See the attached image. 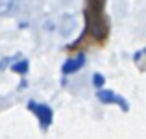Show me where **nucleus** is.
<instances>
[{"label": "nucleus", "mask_w": 146, "mask_h": 139, "mask_svg": "<svg viewBox=\"0 0 146 139\" xmlns=\"http://www.w3.org/2000/svg\"><path fill=\"white\" fill-rule=\"evenodd\" d=\"M85 65V56H83V52H78L74 54V56H70L67 61L63 63V74H72V72L80 71V69Z\"/></svg>", "instance_id": "20e7f679"}, {"label": "nucleus", "mask_w": 146, "mask_h": 139, "mask_svg": "<svg viewBox=\"0 0 146 139\" xmlns=\"http://www.w3.org/2000/svg\"><path fill=\"white\" fill-rule=\"evenodd\" d=\"M93 82H94V86H96V87H102L104 86V76L102 74H94L93 76Z\"/></svg>", "instance_id": "423d86ee"}, {"label": "nucleus", "mask_w": 146, "mask_h": 139, "mask_svg": "<svg viewBox=\"0 0 146 139\" xmlns=\"http://www.w3.org/2000/svg\"><path fill=\"white\" fill-rule=\"evenodd\" d=\"M28 110L37 117V121H39V124H41L43 130H46L48 126L52 124L54 113H52V110H50V106H46V104H39V102H35V100H30L28 102Z\"/></svg>", "instance_id": "f03ea898"}, {"label": "nucleus", "mask_w": 146, "mask_h": 139, "mask_svg": "<svg viewBox=\"0 0 146 139\" xmlns=\"http://www.w3.org/2000/svg\"><path fill=\"white\" fill-rule=\"evenodd\" d=\"M96 96H98L100 102H104V104H115V106H118L122 111H128V110H129L128 102H126V100L122 98L120 95H117V93H113V91H109V89H102V91H98V93H96Z\"/></svg>", "instance_id": "7ed1b4c3"}, {"label": "nucleus", "mask_w": 146, "mask_h": 139, "mask_svg": "<svg viewBox=\"0 0 146 139\" xmlns=\"http://www.w3.org/2000/svg\"><path fill=\"white\" fill-rule=\"evenodd\" d=\"M11 71L17 72V74H26V71H28V61L22 59V61H19V63H15L13 67H11Z\"/></svg>", "instance_id": "39448f33"}, {"label": "nucleus", "mask_w": 146, "mask_h": 139, "mask_svg": "<svg viewBox=\"0 0 146 139\" xmlns=\"http://www.w3.org/2000/svg\"><path fill=\"white\" fill-rule=\"evenodd\" d=\"M107 0H85L83 2V28L82 35L72 45L67 46V50L76 52V50H85L89 46H104L109 39L111 33V22L109 15L106 11Z\"/></svg>", "instance_id": "f257e3e1"}]
</instances>
